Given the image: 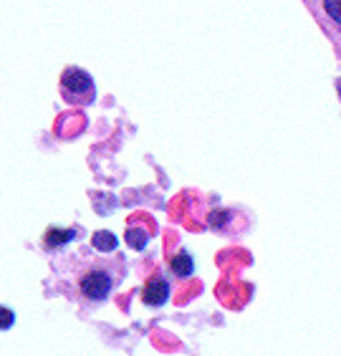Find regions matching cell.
I'll return each instance as SVG.
<instances>
[{
    "instance_id": "obj_1",
    "label": "cell",
    "mask_w": 341,
    "mask_h": 356,
    "mask_svg": "<svg viewBox=\"0 0 341 356\" xmlns=\"http://www.w3.org/2000/svg\"><path fill=\"white\" fill-rule=\"evenodd\" d=\"M111 291V278L109 273H104V270H89V273L81 278V293L91 301H102L106 298Z\"/></svg>"
},
{
    "instance_id": "obj_2",
    "label": "cell",
    "mask_w": 341,
    "mask_h": 356,
    "mask_svg": "<svg viewBox=\"0 0 341 356\" xmlns=\"http://www.w3.org/2000/svg\"><path fill=\"white\" fill-rule=\"evenodd\" d=\"M167 296H170V286H167V281H164L162 275H152L150 281H147V286H144V303L147 306H159V303L167 301Z\"/></svg>"
},
{
    "instance_id": "obj_3",
    "label": "cell",
    "mask_w": 341,
    "mask_h": 356,
    "mask_svg": "<svg viewBox=\"0 0 341 356\" xmlns=\"http://www.w3.org/2000/svg\"><path fill=\"white\" fill-rule=\"evenodd\" d=\"M61 83H63V89H66V91H71V94H79V96L89 94V91H91L89 74H86V71H79V69H68L66 74H63Z\"/></svg>"
},
{
    "instance_id": "obj_4",
    "label": "cell",
    "mask_w": 341,
    "mask_h": 356,
    "mask_svg": "<svg viewBox=\"0 0 341 356\" xmlns=\"http://www.w3.org/2000/svg\"><path fill=\"white\" fill-rule=\"evenodd\" d=\"M91 243H94V248L96 250H102V253H111V250H116V245H119L116 235L109 233V230H99V233H94Z\"/></svg>"
},
{
    "instance_id": "obj_5",
    "label": "cell",
    "mask_w": 341,
    "mask_h": 356,
    "mask_svg": "<svg viewBox=\"0 0 341 356\" xmlns=\"http://www.w3.org/2000/svg\"><path fill=\"white\" fill-rule=\"evenodd\" d=\"M172 270H175V275H180V278H187V275H192V270H195V263H192V258L187 253H180L172 258Z\"/></svg>"
},
{
    "instance_id": "obj_6",
    "label": "cell",
    "mask_w": 341,
    "mask_h": 356,
    "mask_svg": "<svg viewBox=\"0 0 341 356\" xmlns=\"http://www.w3.org/2000/svg\"><path fill=\"white\" fill-rule=\"evenodd\" d=\"M68 240H74V230H56V227H51L46 233L48 248H61V245H66Z\"/></svg>"
},
{
    "instance_id": "obj_7",
    "label": "cell",
    "mask_w": 341,
    "mask_h": 356,
    "mask_svg": "<svg viewBox=\"0 0 341 356\" xmlns=\"http://www.w3.org/2000/svg\"><path fill=\"white\" fill-rule=\"evenodd\" d=\"M127 243H129V248H134V250H142V248L147 245V233H144V230H136V227H129V230H127Z\"/></svg>"
},
{
    "instance_id": "obj_8",
    "label": "cell",
    "mask_w": 341,
    "mask_h": 356,
    "mask_svg": "<svg viewBox=\"0 0 341 356\" xmlns=\"http://www.w3.org/2000/svg\"><path fill=\"white\" fill-rule=\"evenodd\" d=\"M324 10L341 26V3L339 0H324Z\"/></svg>"
},
{
    "instance_id": "obj_9",
    "label": "cell",
    "mask_w": 341,
    "mask_h": 356,
    "mask_svg": "<svg viewBox=\"0 0 341 356\" xmlns=\"http://www.w3.org/2000/svg\"><path fill=\"white\" fill-rule=\"evenodd\" d=\"M13 321H15L13 311H10V309H3V306H0V331L10 329V326H13Z\"/></svg>"
},
{
    "instance_id": "obj_10",
    "label": "cell",
    "mask_w": 341,
    "mask_h": 356,
    "mask_svg": "<svg viewBox=\"0 0 341 356\" xmlns=\"http://www.w3.org/2000/svg\"><path fill=\"white\" fill-rule=\"evenodd\" d=\"M228 218H230V215H228L225 210H223V213H212L210 215V225H215V227H218V225H225Z\"/></svg>"
},
{
    "instance_id": "obj_11",
    "label": "cell",
    "mask_w": 341,
    "mask_h": 356,
    "mask_svg": "<svg viewBox=\"0 0 341 356\" xmlns=\"http://www.w3.org/2000/svg\"><path fill=\"white\" fill-rule=\"evenodd\" d=\"M339 96H341V81H339Z\"/></svg>"
},
{
    "instance_id": "obj_12",
    "label": "cell",
    "mask_w": 341,
    "mask_h": 356,
    "mask_svg": "<svg viewBox=\"0 0 341 356\" xmlns=\"http://www.w3.org/2000/svg\"><path fill=\"white\" fill-rule=\"evenodd\" d=\"M339 3H341V0H339Z\"/></svg>"
}]
</instances>
